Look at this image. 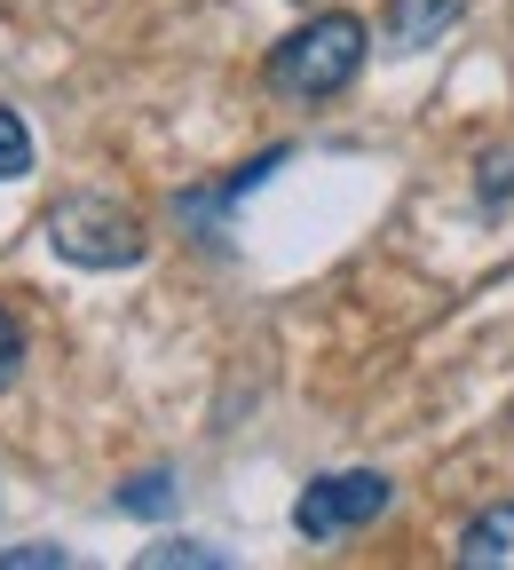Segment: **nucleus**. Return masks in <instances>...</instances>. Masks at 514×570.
I'll use <instances>...</instances> for the list:
<instances>
[{"mask_svg": "<svg viewBox=\"0 0 514 570\" xmlns=\"http://www.w3.org/2000/svg\"><path fill=\"white\" fill-rule=\"evenodd\" d=\"M364 17H348V9H325V17H309L302 32H285L277 40V56H269V88L277 96H293V104H325V96H340L356 71H364Z\"/></svg>", "mask_w": 514, "mask_h": 570, "instance_id": "1", "label": "nucleus"}, {"mask_svg": "<svg viewBox=\"0 0 514 570\" xmlns=\"http://www.w3.org/2000/svg\"><path fill=\"white\" fill-rule=\"evenodd\" d=\"M48 246L80 269H135L142 262V223L111 198H63L48 214Z\"/></svg>", "mask_w": 514, "mask_h": 570, "instance_id": "2", "label": "nucleus"}, {"mask_svg": "<svg viewBox=\"0 0 514 570\" xmlns=\"http://www.w3.org/2000/svg\"><path fill=\"white\" fill-rule=\"evenodd\" d=\"M24 167H32V127H24L9 104H0V183L24 175Z\"/></svg>", "mask_w": 514, "mask_h": 570, "instance_id": "6", "label": "nucleus"}, {"mask_svg": "<svg viewBox=\"0 0 514 570\" xmlns=\"http://www.w3.org/2000/svg\"><path fill=\"white\" fill-rule=\"evenodd\" d=\"M17 373H24V325L0 309V389H17Z\"/></svg>", "mask_w": 514, "mask_h": 570, "instance_id": "9", "label": "nucleus"}, {"mask_svg": "<svg viewBox=\"0 0 514 570\" xmlns=\"http://www.w3.org/2000/svg\"><path fill=\"white\" fill-rule=\"evenodd\" d=\"M467 17V0H388V48H435L452 24Z\"/></svg>", "mask_w": 514, "mask_h": 570, "instance_id": "4", "label": "nucleus"}, {"mask_svg": "<svg viewBox=\"0 0 514 570\" xmlns=\"http://www.w3.org/2000/svg\"><path fill=\"white\" fill-rule=\"evenodd\" d=\"M119 508L127 515H167L175 508V483L167 475H135V491H119Z\"/></svg>", "mask_w": 514, "mask_h": 570, "instance_id": "8", "label": "nucleus"}, {"mask_svg": "<svg viewBox=\"0 0 514 570\" xmlns=\"http://www.w3.org/2000/svg\"><path fill=\"white\" fill-rule=\"evenodd\" d=\"M459 570H514V508H483L459 531Z\"/></svg>", "mask_w": 514, "mask_h": 570, "instance_id": "5", "label": "nucleus"}, {"mask_svg": "<svg viewBox=\"0 0 514 570\" xmlns=\"http://www.w3.org/2000/svg\"><path fill=\"white\" fill-rule=\"evenodd\" d=\"M388 499H396V483L373 475V468L317 475V483L302 491V508H293V523H302V539H348V531H364V523H380Z\"/></svg>", "mask_w": 514, "mask_h": 570, "instance_id": "3", "label": "nucleus"}, {"mask_svg": "<svg viewBox=\"0 0 514 570\" xmlns=\"http://www.w3.org/2000/svg\"><path fill=\"white\" fill-rule=\"evenodd\" d=\"M142 570H223V554H214V547H190V539H175V547H151V554H142Z\"/></svg>", "mask_w": 514, "mask_h": 570, "instance_id": "7", "label": "nucleus"}]
</instances>
